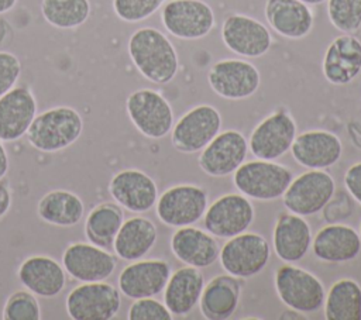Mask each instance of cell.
<instances>
[{"mask_svg":"<svg viewBox=\"0 0 361 320\" xmlns=\"http://www.w3.org/2000/svg\"><path fill=\"white\" fill-rule=\"evenodd\" d=\"M128 55L138 72L152 83L165 85L176 76V49L157 28L142 27L134 31L128 39Z\"/></svg>","mask_w":361,"mask_h":320,"instance_id":"cell-1","label":"cell"},{"mask_svg":"<svg viewBox=\"0 0 361 320\" xmlns=\"http://www.w3.org/2000/svg\"><path fill=\"white\" fill-rule=\"evenodd\" d=\"M83 131V118L69 106L51 107L35 116L25 137L41 152H58L75 144Z\"/></svg>","mask_w":361,"mask_h":320,"instance_id":"cell-2","label":"cell"},{"mask_svg":"<svg viewBox=\"0 0 361 320\" xmlns=\"http://www.w3.org/2000/svg\"><path fill=\"white\" fill-rule=\"evenodd\" d=\"M293 179L292 172L272 161L258 159L241 164L234 171L235 187L248 197L257 200H274L281 197Z\"/></svg>","mask_w":361,"mask_h":320,"instance_id":"cell-3","label":"cell"},{"mask_svg":"<svg viewBox=\"0 0 361 320\" xmlns=\"http://www.w3.org/2000/svg\"><path fill=\"white\" fill-rule=\"evenodd\" d=\"M120 306V290L104 281L82 282L66 296V313L73 320H110Z\"/></svg>","mask_w":361,"mask_h":320,"instance_id":"cell-4","label":"cell"},{"mask_svg":"<svg viewBox=\"0 0 361 320\" xmlns=\"http://www.w3.org/2000/svg\"><path fill=\"white\" fill-rule=\"evenodd\" d=\"M275 289L279 299L295 312L312 313L324 304L326 292L320 279L295 265H283L276 271Z\"/></svg>","mask_w":361,"mask_h":320,"instance_id":"cell-5","label":"cell"},{"mask_svg":"<svg viewBox=\"0 0 361 320\" xmlns=\"http://www.w3.org/2000/svg\"><path fill=\"white\" fill-rule=\"evenodd\" d=\"M126 110L134 127L148 138H162L172 130V107L157 90L138 89L133 92L126 100Z\"/></svg>","mask_w":361,"mask_h":320,"instance_id":"cell-6","label":"cell"},{"mask_svg":"<svg viewBox=\"0 0 361 320\" xmlns=\"http://www.w3.org/2000/svg\"><path fill=\"white\" fill-rule=\"evenodd\" d=\"M269 257L268 241L259 234L245 231L231 237L219 254L223 269L235 278L257 275L265 268Z\"/></svg>","mask_w":361,"mask_h":320,"instance_id":"cell-7","label":"cell"},{"mask_svg":"<svg viewBox=\"0 0 361 320\" xmlns=\"http://www.w3.org/2000/svg\"><path fill=\"white\" fill-rule=\"evenodd\" d=\"M336 192V183L323 169H310L296 179L282 195L285 207L298 216H312L320 211Z\"/></svg>","mask_w":361,"mask_h":320,"instance_id":"cell-8","label":"cell"},{"mask_svg":"<svg viewBox=\"0 0 361 320\" xmlns=\"http://www.w3.org/2000/svg\"><path fill=\"white\" fill-rule=\"evenodd\" d=\"M161 20L165 30L180 39H199L214 27L212 7L203 0H169L164 4Z\"/></svg>","mask_w":361,"mask_h":320,"instance_id":"cell-9","label":"cell"},{"mask_svg":"<svg viewBox=\"0 0 361 320\" xmlns=\"http://www.w3.org/2000/svg\"><path fill=\"white\" fill-rule=\"evenodd\" d=\"M207 209V193L195 185H178L166 189L157 200L158 219L171 227L192 226Z\"/></svg>","mask_w":361,"mask_h":320,"instance_id":"cell-10","label":"cell"},{"mask_svg":"<svg viewBox=\"0 0 361 320\" xmlns=\"http://www.w3.org/2000/svg\"><path fill=\"white\" fill-rule=\"evenodd\" d=\"M221 127L220 113L209 104H200L185 113L172 130L173 147L186 154L203 149Z\"/></svg>","mask_w":361,"mask_h":320,"instance_id":"cell-11","label":"cell"},{"mask_svg":"<svg viewBox=\"0 0 361 320\" xmlns=\"http://www.w3.org/2000/svg\"><path fill=\"white\" fill-rule=\"evenodd\" d=\"M207 82L220 97L241 100L258 90L261 78L258 69L248 61L223 59L209 69Z\"/></svg>","mask_w":361,"mask_h":320,"instance_id":"cell-12","label":"cell"},{"mask_svg":"<svg viewBox=\"0 0 361 320\" xmlns=\"http://www.w3.org/2000/svg\"><path fill=\"white\" fill-rule=\"evenodd\" d=\"M117 261L109 250L92 242H72L62 254L66 273L79 282H99L110 278Z\"/></svg>","mask_w":361,"mask_h":320,"instance_id":"cell-13","label":"cell"},{"mask_svg":"<svg viewBox=\"0 0 361 320\" xmlns=\"http://www.w3.org/2000/svg\"><path fill=\"white\" fill-rule=\"evenodd\" d=\"M254 220V207L243 195H224L204 211L206 230L220 238H231L244 233Z\"/></svg>","mask_w":361,"mask_h":320,"instance_id":"cell-14","label":"cell"},{"mask_svg":"<svg viewBox=\"0 0 361 320\" xmlns=\"http://www.w3.org/2000/svg\"><path fill=\"white\" fill-rule=\"evenodd\" d=\"M296 137V124L283 110L264 118L250 137V149L258 159L274 161L286 154Z\"/></svg>","mask_w":361,"mask_h":320,"instance_id":"cell-15","label":"cell"},{"mask_svg":"<svg viewBox=\"0 0 361 320\" xmlns=\"http://www.w3.org/2000/svg\"><path fill=\"white\" fill-rule=\"evenodd\" d=\"M221 39L231 52L245 58L265 55L272 44L268 28L258 20L244 14H231L224 20Z\"/></svg>","mask_w":361,"mask_h":320,"instance_id":"cell-16","label":"cell"},{"mask_svg":"<svg viewBox=\"0 0 361 320\" xmlns=\"http://www.w3.org/2000/svg\"><path fill=\"white\" fill-rule=\"evenodd\" d=\"M248 142L237 130L219 133L199 155L200 168L210 176L233 173L245 159Z\"/></svg>","mask_w":361,"mask_h":320,"instance_id":"cell-17","label":"cell"},{"mask_svg":"<svg viewBox=\"0 0 361 320\" xmlns=\"http://www.w3.org/2000/svg\"><path fill=\"white\" fill-rule=\"evenodd\" d=\"M37 116V100L28 86H14L0 96V140L13 142L27 134Z\"/></svg>","mask_w":361,"mask_h":320,"instance_id":"cell-18","label":"cell"},{"mask_svg":"<svg viewBox=\"0 0 361 320\" xmlns=\"http://www.w3.org/2000/svg\"><path fill=\"white\" fill-rule=\"evenodd\" d=\"M109 193L117 204L133 213H145L158 200L154 179L138 169L117 172L109 183Z\"/></svg>","mask_w":361,"mask_h":320,"instance_id":"cell-19","label":"cell"},{"mask_svg":"<svg viewBox=\"0 0 361 320\" xmlns=\"http://www.w3.org/2000/svg\"><path fill=\"white\" fill-rule=\"evenodd\" d=\"M171 276V266L162 259L133 261L118 275V289L128 299L152 297L161 293Z\"/></svg>","mask_w":361,"mask_h":320,"instance_id":"cell-20","label":"cell"},{"mask_svg":"<svg viewBox=\"0 0 361 320\" xmlns=\"http://www.w3.org/2000/svg\"><path fill=\"white\" fill-rule=\"evenodd\" d=\"M21 285L35 296L51 299L58 296L66 285V271L48 255H30L17 269Z\"/></svg>","mask_w":361,"mask_h":320,"instance_id":"cell-21","label":"cell"},{"mask_svg":"<svg viewBox=\"0 0 361 320\" xmlns=\"http://www.w3.org/2000/svg\"><path fill=\"white\" fill-rule=\"evenodd\" d=\"M290 151L295 161L302 166L326 169L340 159L343 145L336 134L324 130H312L296 135Z\"/></svg>","mask_w":361,"mask_h":320,"instance_id":"cell-22","label":"cell"},{"mask_svg":"<svg viewBox=\"0 0 361 320\" xmlns=\"http://www.w3.org/2000/svg\"><path fill=\"white\" fill-rule=\"evenodd\" d=\"M322 70L333 85H347L361 72V42L350 34L334 38L323 56Z\"/></svg>","mask_w":361,"mask_h":320,"instance_id":"cell-23","label":"cell"},{"mask_svg":"<svg viewBox=\"0 0 361 320\" xmlns=\"http://www.w3.org/2000/svg\"><path fill=\"white\" fill-rule=\"evenodd\" d=\"M265 17L274 31L292 39L306 37L313 27V13L300 0H267Z\"/></svg>","mask_w":361,"mask_h":320,"instance_id":"cell-24","label":"cell"},{"mask_svg":"<svg viewBox=\"0 0 361 320\" xmlns=\"http://www.w3.org/2000/svg\"><path fill=\"white\" fill-rule=\"evenodd\" d=\"M313 254L326 262H347L361 251L360 234L350 226L331 223L316 234L312 242Z\"/></svg>","mask_w":361,"mask_h":320,"instance_id":"cell-25","label":"cell"},{"mask_svg":"<svg viewBox=\"0 0 361 320\" xmlns=\"http://www.w3.org/2000/svg\"><path fill=\"white\" fill-rule=\"evenodd\" d=\"M204 288V278L199 268L185 266L175 271L165 288L164 302L172 316H186L200 300Z\"/></svg>","mask_w":361,"mask_h":320,"instance_id":"cell-26","label":"cell"},{"mask_svg":"<svg viewBox=\"0 0 361 320\" xmlns=\"http://www.w3.org/2000/svg\"><path fill=\"white\" fill-rule=\"evenodd\" d=\"M171 248L179 261L196 268L212 265L220 254V247L210 234L190 226L179 227L175 231Z\"/></svg>","mask_w":361,"mask_h":320,"instance_id":"cell-27","label":"cell"},{"mask_svg":"<svg viewBox=\"0 0 361 320\" xmlns=\"http://www.w3.org/2000/svg\"><path fill=\"white\" fill-rule=\"evenodd\" d=\"M312 245L310 226L302 216L282 214L274 228V250L279 259L296 262L302 259Z\"/></svg>","mask_w":361,"mask_h":320,"instance_id":"cell-28","label":"cell"},{"mask_svg":"<svg viewBox=\"0 0 361 320\" xmlns=\"http://www.w3.org/2000/svg\"><path fill=\"white\" fill-rule=\"evenodd\" d=\"M157 227L145 217H131L123 221L113 241L114 254L124 261H138L145 257L157 242Z\"/></svg>","mask_w":361,"mask_h":320,"instance_id":"cell-29","label":"cell"},{"mask_svg":"<svg viewBox=\"0 0 361 320\" xmlns=\"http://www.w3.org/2000/svg\"><path fill=\"white\" fill-rule=\"evenodd\" d=\"M241 282L233 275L214 276L200 296V312L209 320H226L238 306Z\"/></svg>","mask_w":361,"mask_h":320,"instance_id":"cell-30","label":"cell"},{"mask_svg":"<svg viewBox=\"0 0 361 320\" xmlns=\"http://www.w3.org/2000/svg\"><path fill=\"white\" fill-rule=\"evenodd\" d=\"M37 213L42 221L51 226L72 227L82 220L85 204L76 193L65 189H54L39 199Z\"/></svg>","mask_w":361,"mask_h":320,"instance_id":"cell-31","label":"cell"},{"mask_svg":"<svg viewBox=\"0 0 361 320\" xmlns=\"http://www.w3.org/2000/svg\"><path fill=\"white\" fill-rule=\"evenodd\" d=\"M123 221V210L117 204L102 203L87 214L85 220V235L89 242L110 250Z\"/></svg>","mask_w":361,"mask_h":320,"instance_id":"cell-32","label":"cell"},{"mask_svg":"<svg viewBox=\"0 0 361 320\" xmlns=\"http://www.w3.org/2000/svg\"><path fill=\"white\" fill-rule=\"evenodd\" d=\"M327 320H361V286L348 278L331 285L324 297Z\"/></svg>","mask_w":361,"mask_h":320,"instance_id":"cell-33","label":"cell"},{"mask_svg":"<svg viewBox=\"0 0 361 320\" xmlns=\"http://www.w3.org/2000/svg\"><path fill=\"white\" fill-rule=\"evenodd\" d=\"M89 0H42L41 13L48 24L59 30H72L85 24L90 16Z\"/></svg>","mask_w":361,"mask_h":320,"instance_id":"cell-34","label":"cell"},{"mask_svg":"<svg viewBox=\"0 0 361 320\" xmlns=\"http://www.w3.org/2000/svg\"><path fill=\"white\" fill-rule=\"evenodd\" d=\"M330 23L341 32H355L361 27V0H329Z\"/></svg>","mask_w":361,"mask_h":320,"instance_id":"cell-35","label":"cell"},{"mask_svg":"<svg viewBox=\"0 0 361 320\" xmlns=\"http://www.w3.org/2000/svg\"><path fill=\"white\" fill-rule=\"evenodd\" d=\"M41 317L39 302L30 290L11 293L3 307L4 320H39Z\"/></svg>","mask_w":361,"mask_h":320,"instance_id":"cell-36","label":"cell"},{"mask_svg":"<svg viewBox=\"0 0 361 320\" xmlns=\"http://www.w3.org/2000/svg\"><path fill=\"white\" fill-rule=\"evenodd\" d=\"M165 0H113L116 16L126 23H138L151 17Z\"/></svg>","mask_w":361,"mask_h":320,"instance_id":"cell-37","label":"cell"},{"mask_svg":"<svg viewBox=\"0 0 361 320\" xmlns=\"http://www.w3.org/2000/svg\"><path fill=\"white\" fill-rule=\"evenodd\" d=\"M127 319L130 320H171L172 313L165 303H161L152 297L135 299L128 309Z\"/></svg>","mask_w":361,"mask_h":320,"instance_id":"cell-38","label":"cell"},{"mask_svg":"<svg viewBox=\"0 0 361 320\" xmlns=\"http://www.w3.org/2000/svg\"><path fill=\"white\" fill-rule=\"evenodd\" d=\"M21 70V62L14 54L0 51V96L17 85Z\"/></svg>","mask_w":361,"mask_h":320,"instance_id":"cell-39","label":"cell"},{"mask_svg":"<svg viewBox=\"0 0 361 320\" xmlns=\"http://www.w3.org/2000/svg\"><path fill=\"white\" fill-rule=\"evenodd\" d=\"M322 210H323V217L327 223H340L351 214L353 200L344 192H338V193L334 192L331 199L326 203V206Z\"/></svg>","mask_w":361,"mask_h":320,"instance_id":"cell-40","label":"cell"},{"mask_svg":"<svg viewBox=\"0 0 361 320\" xmlns=\"http://www.w3.org/2000/svg\"><path fill=\"white\" fill-rule=\"evenodd\" d=\"M344 185L354 200L361 204V162L351 165L344 175Z\"/></svg>","mask_w":361,"mask_h":320,"instance_id":"cell-41","label":"cell"},{"mask_svg":"<svg viewBox=\"0 0 361 320\" xmlns=\"http://www.w3.org/2000/svg\"><path fill=\"white\" fill-rule=\"evenodd\" d=\"M11 207V190L8 183L3 179L0 180V219L4 217Z\"/></svg>","mask_w":361,"mask_h":320,"instance_id":"cell-42","label":"cell"},{"mask_svg":"<svg viewBox=\"0 0 361 320\" xmlns=\"http://www.w3.org/2000/svg\"><path fill=\"white\" fill-rule=\"evenodd\" d=\"M8 166H10L8 155H7V151H6V147H4L3 141L0 140V180L7 175Z\"/></svg>","mask_w":361,"mask_h":320,"instance_id":"cell-43","label":"cell"},{"mask_svg":"<svg viewBox=\"0 0 361 320\" xmlns=\"http://www.w3.org/2000/svg\"><path fill=\"white\" fill-rule=\"evenodd\" d=\"M17 4V0H0V14L10 11Z\"/></svg>","mask_w":361,"mask_h":320,"instance_id":"cell-44","label":"cell"},{"mask_svg":"<svg viewBox=\"0 0 361 320\" xmlns=\"http://www.w3.org/2000/svg\"><path fill=\"white\" fill-rule=\"evenodd\" d=\"M300 1H303V3H306L309 6H314V4H320V3H323L326 0H300Z\"/></svg>","mask_w":361,"mask_h":320,"instance_id":"cell-45","label":"cell"},{"mask_svg":"<svg viewBox=\"0 0 361 320\" xmlns=\"http://www.w3.org/2000/svg\"><path fill=\"white\" fill-rule=\"evenodd\" d=\"M360 234H361V226H360Z\"/></svg>","mask_w":361,"mask_h":320,"instance_id":"cell-46","label":"cell"}]
</instances>
